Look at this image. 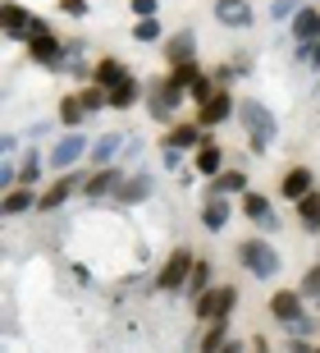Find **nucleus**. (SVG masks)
<instances>
[{"instance_id": "nucleus-17", "label": "nucleus", "mask_w": 320, "mask_h": 353, "mask_svg": "<svg viewBox=\"0 0 320 353\" xmlns=\"http://www.w3.org/2000/svg\"><path fill=\"white\" fill-rule=\"evenodd\" d=\"M229 216H233L229 197H224V193H206V202H202V225L211 230V234H220V230L229 225Z\"/></svg>"}, {"instance_id": "nucleus-6", "label": "nucleus", "mask_w": 320, "mask_h": 353, "mask_svg": "<svg viewBox=\"0 0 320 353\" xmlns=\"http://www.w3.org/2000/svg\"><path fill=\"white\" fill-rule=\"evenodd\" d=\"M192 262H197V257H192L188 248H174L165 257V266H160V275H156V289H160V294H179V289L188 285V275H192Z\"/></svg>"}, {"instance_id": "nucleus-38", "label": "nucleus", "mask_w": 320, "mask_h": 353, "mask_svg": "<svg viewBox=\"0 0 320 353\" xmlns=\"http://www.w3.org/2000/svg\"><path fill=\"white\" fill-rule=\"evenodd\" d=\"M10 188H19V165L5 157V165H0V193H10Z\"/></svg>"}, {"instance_id": "nucleus-2", "label": "nucleus", "mask_w": 320, "mask_h": 353, "mask_svg": "<svg viewBox=\"0 0 320 353\" xmlns=\"http://www.w3.org/2000/svg\"><path fill=\"white\" fill-rule=\"evenodd\" d=\"M238 262H243V271H252L256 280H275V275L284 271V257L270 239H243V243H238Z\"/></svg>"}, {"instance_id": "nucleus-23", "label": "nucleus", "mask_w": 320, "mask_h": 353, "mask_svg": "<svg viewBox=\"0 0 320 353\" xmlns=\"http://www.w3.org/2000/svg\"><path fill=\"white\" fill-rule=\"evenodd\" d=\"M211 285H215V266L206 262V257H197V262H192L188 285H183V294H188V299H202V294H206Z\"/></svg>"}, {"instance_id": "nucleus-21", "label": "nucleus", "mask_w": 320, "mask_h": 353, "mask_svg": "<svg viewBox=\"0 0 320 353\" xmlns=\"http://www.w3.org/2000/svg\"><path fill=\"white\" fill-rule=\"evenodd\" d=\"M0 23H5V37H28V28H32V14L23 10V5H14V0H5V10H0Z\"/></svg>"}, {"instance_id": "nucleus-26", "label": "nucleus", "mask_w": 320, "mask_h": 353, "mask_svg": "<svg viewBox=\"0 0 320 353\" xmlns=\"http://www.w3.org/2000/svg\"><path fill=\"white\" fill-rule=\"evenodd\" d=\"M165 138H169V143H179L183 152H197V147L206 143V129H202V124H169Z\"/></svg>"}, {"instance_id": "nucleus-22", "label": "nucleus", "mask_w": 320, "mask_h": 353, "mask_svg": "<svg viewBox=\"0 0 320 353\" xmlns=\"http://www.w3.org/2000/svg\"><path fill=\"white\" fill-rule=\"evenodd\" d=\"M124 133H105V138H96L92 143V152H87V161L92 165H110V161H119V152H124Z\"/></svg>"}, {"instance_id": "nucleus-10", "label": "nucleus", "mask_w": 320, "mask_h": 353, "mask_svg": "<svg viewBox=\"0 0 320 353\" xmlns=\"http://www.w3.org/2000/svg\"><path fill=\"white\" fill-rule=\"evenodd\" d=\"M233 115H238L233 92H229V88H215V97H211V101H202V110H197V124L211 133L215 124H224V119H233Z\"/></svg>"}, {"instance_id": "nucleus-3", "label": "nucleus", "mask_w": 320, "mask_h": 353, "mask_svg": "<svg viewBox=\"0 0 320 353\" xmlns=\"http://www.w3.org/2000/svg\"><path fill=\"white\" fill-rule=\"evenodd\" d=\"M183 101H188V88H183V83H174L169 74L160 83H147V110H151L160 124H174V115H179Z\"/></svg>"}, {"instance_id": "nucleus-18", "label": "nucleus", "mask_w": 320, "mask_h": 353, "mask_svg": "<svg viewBox=\"0 0 320 353\" xmlns=\"http://www.w3.org/2000/svg\"><path fill=\"white\" fill-rule=\"evenodd\" d=\"M288 37L293 41H316L320 37V10L316 5H302V10L288 19Z\"/></svg>"}, {"instance_id": "nucleus-36", "label": "nucleus", "mask_w": 320, "mask_h": 353, "mask_svg": "<svg viewBox=\"0 0 320 353\" xmlns=\"http://www.w3.org/2000/svg\"><path fill=\"white\" fill-rule=\"evenodd\" d=\"M297 10H302V0H275V5H270V19H275V23H288Z\"/></svg>"}, {"instance_id": "nucleus-5", "label": "nucleus", "mask_w": 320, "mask_h": 353, "mask_svg": "<svg viewBox=\"0 0 320 353\" xmlns=\"http://www.w3.org/2000/svg\"><path fill=\"white\" fill-rule=\"evenodd\" d=\"M87 152H92L87 133H83V129H69L60 143L51 147V157H46V161H51V170H74L78 161H87Z\"/></svg>"}, {"instance_id": "nucleus-11", "label": "nucleus", "mask_w": 320, "mask_h": 353, "mask_svg": "<svg viewBox=\"0 0 320 353\" xmlns=\"http://www.w3.org/2000/svg\"><path fill=\"white\" fill-rule=\"evenodd\" d=\"M302 303H307V299H302V289H279V294L270 299V316L288 330V326H297V321L307 316V307H302Z\"/></svg>"}, {"instance_id": "nucleus-33", "label": "nucleus", "mask_w": 320, "mask_h": 353, "mask_svg": "<svg viewBox=\"0 0 320 353\" xmlns=\"http://www.w3.org/2000/svg\"><path fill=\"white\" fill-rule=\"evenodd\" d=\"M215 88H220V83H215V74H206V69H202V74L192 79L188 97H192V101H197V105H202V101H211V97H215Z\"/></svg>"}, {"instance_id": "nucleus-41", "label": "nucleus", "mask_w": 320, "mask_h": 353, "mask_svg": "<svg viewBox=\"0 0 320 353\" xmlns=\"http://www.w3.org/2000/svg\"><path fill=\"white\" fill-rule=\"evenodd\" d=\"M288 349H293V353H316V344H311L307 335H293V340H288Z\"/></svg>"}, {"instance_id": "nucleus-44", "label": "nucleus", "mask_w": 320, "mask_h": 353, "mask_svg": "<svg viewBox=\"0 0 320 353\" xmlns=\"http://www.w3.org/2000/svg\"><path fill=\"white\" fill-rule=\"evenodd\" d=\"M14 147H19V138H14V133H5V138H0V152H5V157H14Z\"/></svg>"}, {"instance_id": "nucleus-34", "label": "nucleus", "mask_w": 320, "mask_h": 353, "mask_svg": "<svg viewBox=\"0 0 320 353\" xmlns=\"http://www.w3.org/2000/svg\"><path fill=\"white\" fill-rule=\"evenodd\" d=\"M133 41H160V19H138V23H133Z\"/></svg>"}, {"instance_id": "nucleus-15", "label": "nucleus", "mask_w": 320, "mask_h": 353, "mask_svg": "<svg viewBox=\"0 0 320 353\" xmlns=\"http://www.w3.org/2000/svg\"><path fill=\"white\" fill-rule=\"evenodd\" d=\"M151 193H156V174L138 170V174H128V179L119 183L115 202H124V207H138V202H147V197H151Z\"/></svg>"}, {"instance_id": "nucleus-28", "label": "nucleus", "mask_w": 320, "mask_h": 353, "mask_svg": "<svg viewBox=\"0 0 320 353\" xmlns=\"http://www.w3.org/2000/svg\"><path fill=\"white\" fill-rule=\"evenodd\" d=\"M297 207V221L307 225L311 234H320V188H311L307 197H302V202H293Z\"/></svg>"}, {"instance_id": "nucleus-19", "label": "nucleus", "mask_w": 320, "mask_h": 353, "mask_svg": "<svg viewBox=\"0 0 320 353\" xmlns=\"http://www.w3.org/2000/svg\"><path fill=\"white\" fill-rule=\"evenodd\" d=\"M192 170H197V174H206V179H215V174L224 170V147L206 138V143L197 147V152H192Z\"/></svg>"}, {"instance_id": "nucleus-40", "label": "nucleus", "mask_w": 320, "mask_h": 353, "mask_svg": "<svg viewBox=\"0 0 320 353\" xmlns=\"http://www.w3.org/2000/svg\"><path fill=\"white\" fill-rule=\"evenodd\" d=\"M133 14L138 19H151V14H160V0H133Z\"/></svg>"}, {"instance_id": "nucleus-32", "label": "nucleus", "mask_w": 320, "mask_h": 353, "mask_svg": "<svg viewBox=\"0 0 320 353\" xmlns=\"http://www.w3.org/2000/svg\"><path fill=\"white\" fill-rule=\"evenodd\" d=\"M78 97H83V105H87V115H101L105 105H110V88H101V83H87V88H78Z\"/></svg>"}, {"instance_id": "nucleus-25", "label": "nucleus", "mask_w": 320, "mask_h": 353, "mask_svg": "<svg viewBox=\"0 0 320 353\" xmlns=\"http://www.w3.org/2000/svg\"><path fill=\"white\" fill-rule=\"evenodd\" d=\"M23 211H37V193H32V183H19L5 193V216H23Z\"/></svg>"}, {"instance_id": "nucleus-27", "label": "nucleus", "mask_w": 320, "mask_h": 353, "mask_svg": "<svg viewBox=\"0 0 320 353\" xmlns=\"http://www.w3.org/2000/svg\"><path fill=\"white\" fill-rule=\"evenodd\" d=\"M211 193H224V197H243L247 193V174L243 170H220L211 179Z\"/></svg>"}, {"instance_id": "nucleus-39", "label": "nucleus", "mask_w": 320, "mask_h": 353, "mask_svg": "<svg viewBox=\"0 0 320 353\" xmlns=\"http://www.w3.org/2000/svg\"><path fill=\"white\" fill-rule=\"evenodd\" d=\"M60 10L69 14V19H87V10H92V5H87V0H60Z\"/></svg>"}, {"instance_id": "nucleus-8", "label": "nucleus", "mask_w": 320, "mask_h": 353, "mask_svg": "<svg viewBox=\"0 0 320 353\" xmlns=\"http://www.w3.org/2000/svg\"><path fill=\"white\" fill-rule=\"evenodd\" d=\"M124 179H128V174H124V165H119V161H110V165H96V170L87 174V183H83V197H92V202L115 197Z\"/></svg>"}, {"instance_id": "nucleus-9", "label": "nucleus", "mask_w": 320, "mask_h": 353, "mask_svg": "<svg viewBox=\"0 0 320 353\" xmlns=\"http://www.w3.org/2000/svg\"><path fill=\"white\" fill-rule=\"evenodd\" d=\"M83 183H87V174H78V170H60V179L46 188V193L37 197V211H55V207H64L74 193H83Z\"/></svg>"}, {"instance_id": "nucleus-4", "label": "nucleus", "mask_w": 320, "mask_h": 353, "mask_svg": "<svg viewBox=\"0 0 320 353\" xmlns=\"http://www.w3.org/2000/svg\"><path fill=\"white\" fill-rule=\"evenodd\" d=\"M238 307V285H211L202 299H192V312L202 321H215V316H229Z\"/></svg>"}, {"instance_id": "nucleus-14", "label": "nucleus", "mask_w": 320, "mask_h": 353, "mask_svg": "<svg viewBox=\"0 0 320 353\" xmlns=\"http://www.w3.org/2000/svg\"><path fill=\"white\" fill-rule=\"evenodd\" d=\"M243 216L252 225H261L266 234H270V230H279V216H275V207H270V197H261L256 188H247V193H243Z\"/></svg>"}, {"instance_id": "nucleus-42", "label": "nucleus", "mask_w": 320, "mask_h": 353, "mask_svg": "<svg viewBox=\"0 0 320 353\" xmlns=\"http://www.w3.org/2000/svg\"><path fill=\"white\" fill-rule=\"evenodd\" d=\"M307 65H311V69H320V37H316V41H307Z\"/></svg>"}, {"instance_id": "nucleus-24", "label": "nucleus", "mask_w": 320, "mask_h": 353, "mask_svg": "<svg viewBox=\"0 0 320 353\" xmlns=\"http://www.w3.org/2000/svg\"><path fill=\"white\" fill-rule=\"evenodd\" d=\"M87 105H83V97H78V92H69V97H64L60 101V124L64 129H83V124H87Z\"/></svg>"}, {"instance_id": "nucleus-30", "label": "nucleus", "mask_w": 320, "mask_h": 353, "mask_svg": "<svg viewBox=\"0 0 320 353\" xmlns=\"http://www.w3.org/2000/svg\"><path fill=\"white\" fill-rule=\"evenodd\" d=\"M124 74H128V69L119 65L115 55H105V60H96V69H92V83H101V88H115Z\"/></svg>"}, {"instance_id": "nucleus-12", "label": "nucleus", "mask_w": 320, "mask_h": 353, "mask_svg": "<svg viewBox=\"0 0 320 353\" xmlns=\"http://www.w3.org/2000/svg\"><path fill=\"white\" fill-rule=\"evenodd\" d=\"M215 23L233 28V32H243V28H252V23H256L252 0H215Z\"/></svg>"}, {"instance_id": "nucleus-35", "label": "nucleus", "mask_w": 320, "mask_h": 353, "mask_svg": "<svg viewBox=\"0 0 320 353\" xmlns=\"http://www.w3.org/2000/svg\"><path fill=\"white\" fill-rule=\"evenodd\" d=\"M297 289H302V299H307V303H320V266H311Z\"/></svg>"}, {"instance_id": "nucleus-13", "label": "nucleus", "mask_w": 320, "mask_h": 353, "mask_svg": "<svg viewBox=\"0 0 320 353\" xmlns=\"http://www.w3.org/2000/svg\"><path fill=\"white\" fill-rule=\"evenodd\" d=\"M138 101H147V83L138 74H124V79L110 88V110H133Z\"/></svg>"}, {"instance_id": "nucleus-31", "label": "nucleus", "mask_w": 320, "mask_h": 353, "mask_svg": "<svg viewBox=\"0 0 320 353\" xmlns=\"http://www.w3.org/2000/svg\"><path fill=\"white\" fill-rule=\"evenodd\" d=\"M224 340H229V316H215V321H211V330L202 335V344H197V349L220 353V349H224Z\"/></svg>"}, {"instance_id": "nucleus-29", "label": "nucleus", "mask_w": 320, "mask_h": 353, "mask_svg": "<svg viewBox=\"0 0 320 353\" xmlns=\"http://www.w3.org/2000/svg\"><path fill=\"white\" fill-rule=\"evenodd\" d=\"M46 165H51V161H46L37 147H32V152L19 161V183H32V188H37V183H41V170H46Z\"/></svg>"}, {"instance_id": "nucleus-43", "label": "nucleus", "mask_w": 320, "mask_h": 353, "mask_svg": "<svg viewBox=\"0 0 320 353\" xmlns=\"http://www.w3.org/2000/svg\"><path fill=\"white\" fill-rule=\"evenodd\" d=\"M138 152H142V138H128V143H124V161H133Z\"/></svg>"}, {"instance_id": "nucleus-37", "label": "nucleus", "mask_w": 320, "mask_h": 353, "mask_svg": "<svg viewBox=\"0 0 320 353\" xmlns=\"http://www.w3.org/2000/svg\"><path fill=\"white\" fill-rule=\"evenodd\" d=\"M179 161H183V147L179 143H160V165H165V170H179Z\"/></svg>"}, {"instance_id": "nucleus-20", "label": "nucleus", "mask_w": 320, "mask_h": 353, "mask_svg": "<svg viewBox=\"0 0 320 353\" xmlns=\"http://www.w3.org/2000/svg\"><path fill=\"white\" fill-rule=\"evenodd\" d=\"M165 60H169V65L197 60V32H192V28H179L174 37H165Z\"/></svg>"}, {"instance_id": "nucleus-16", "label": "nucleus", "mask_w": 320, "mask_h": 353, "mask_svg": "<svg viewBox=\"0 0 320 353\" xmlns=\"http://www.w3.org/2000/svg\"><path fill=\"white\" fill-rule=\"evenodd\" d=\"M311 188H316V174H311L307 165H293V170H284V179H279V197L284 202H302Z\"/></svg>"}, {"instance_id": "nucleus-1", "label": "nucleus", "mask_w": 320, "mask_h": 353, "mask_svg": "<svg viewBox=\"0 0 320 353\" xmlns=\"http://www.w3.org/2000/svg\"><path fill=\"white\" fill-rule=\"evenodd\" d=\"M238 124L247 129V147H252L256 157H266L270 143L279 138V119H275V110H270L266 101H256V97L238 101Z\"/></svg>"}, {"instance_id": "nucleus-7", "label": "nucleus", "mask_w": 320, "mask_h": 353, "mask_svg": "<svg viewBox=\"0 0 320 353\" xmlns=\"http://www.w3.org/2000/svg\"><path fill=\"white\" fill-rule=\"evenodd\" d=\"M23 46H28V55H32L37 65H46V69H64V60H69V46L55 37L51 28H46V32H32Z\"/></svg>"}]
</instances>
